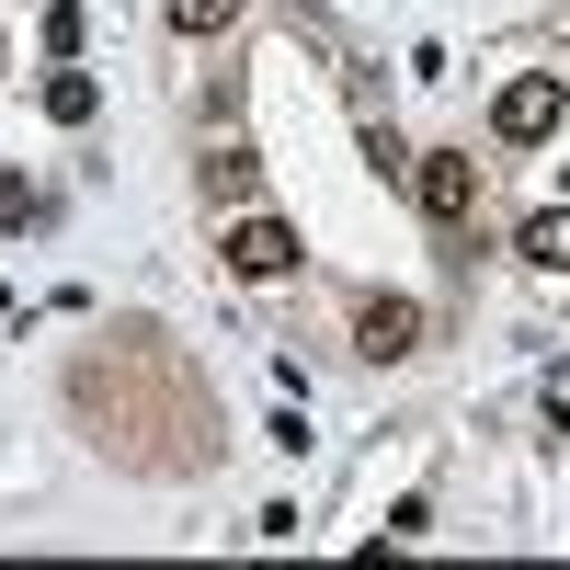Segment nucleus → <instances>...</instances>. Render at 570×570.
<instances>
[{"instance_id": "nucleus-6", "label": "nucleus", "mask_w": 570, "mask_h": 570, "mask_svg": "<svg viewBox=\"0 0 570 570\" xmlns=\"http://www.w3.org/2000/svg\"><path fill=\"white\" fill-rule=\"evenodd\" d=\"M513 252H525L537 274H570V206H548V217H525V240H513Z\"/></svg>"}, {"instance_id": "nucleus-9", "label": "nucleus", "mask_w": 570, "mask_h": 570, "mask_svg": "<svg viewBox=\"0 0 570 570\" xmlns=\"http://www.w3.org/2000/svg\"><path fill=\"white\" fill-rule=\"evenodd\" d=\"M46 206H35V183H12V171H0V240H12V228H35Z\"/></svg>"}, {"instance_id": "nucleus-4", "label": "nucleus", "mask_w": 570, "mask_h": 570, "mask_svg": "<svg viewBox=\"0 0 570 570\" xmlns=\"http://www.w3.org/2000/svg\"><path fill=\"white\" fill-rule=\"evenodd\" d=\"M559 104H570V80H502V104H491V126L513 137V149H537V137L559 126Z\"/></svg>"}, {"instance_id": "nucleus-3", "label": "nucleus", "mask_w": 570, "mask_h": 570, "mask_svg": "<svg viewBox=\"0 0 570 570\" xmlns=\"http://www.w3.org/2000/svg\"><path fill=\"white\" fill-rule=\"evenodd\" d=\"M228 274H252V285H274V274H297V228H285V217H240V228H228Z\"/></svg>"}, {"instance_id": "nucleus-1", "label": "nucleus", "mask_w": 570, "mask_h": 570, "mask_svg": "<svg viewBox=\"0 0 570 570\" xmlns=\"http://www.w3.org/2000/svg\"><path fill=\"white\" fill-rule=\"evenodd\" d=\"M411 195H422V217H434V228L480 217V160H468V149H422V160H411Z\"/></svg>"}, {"instance_id": "nucleus-2", "label": "nucleus", "mask_w": 570, "mask_h": 570, "mask_svg": "<svg viewBox=\"0 0 570 570\" xmlns=\"http://www.w3.org/2000/svg\"><path fill=\"white\" fill-rule=\"evenodd\" d=\"M354 354H365V365L422 354V297H365V308H354Z\"/></svg>"}, {"instance_id": "nucleus-7", "label": "nucleus", "mask_w": 570, "mask_h": 570, "mask_svg": "<svg viewBox=\"0 0 570 570\" xmlns=\"http://www.w3.org/2000/svg\"><path fill=\"white\" fill-rule=\"evenodd\" d=\"M80 35H91L80 0H46V58H80Z\"/></svg>"}, {"instance_id": "nucleus-8", "label": "nucleus", "mask_w": 570, "mask_h": 570, "mask_svg": "<svg viewBox=\"0 0 570 570\" xmlns=\"http://www.w3.org/2000/svg\"><path fill=\"white\" fill-rule=\"evenodd\" d=\"M217 23H240V0H171V35H217Z\"/></svg>"}, {"instance_id": "nucleus-5", "label": "nucleus", "mask_w": 570, "mask_h": 570, "mask_svg": "<svg viewBox=\"0 0 570 570\" xmlns=\"http://www.w3.org/2000/svg\"><path fill=\"white\" fill-rule=\"evenodd\" d=\"M46 115H58V126H91V115H104V80H91V69H46Z\"/></svg>"}]
</instances>
